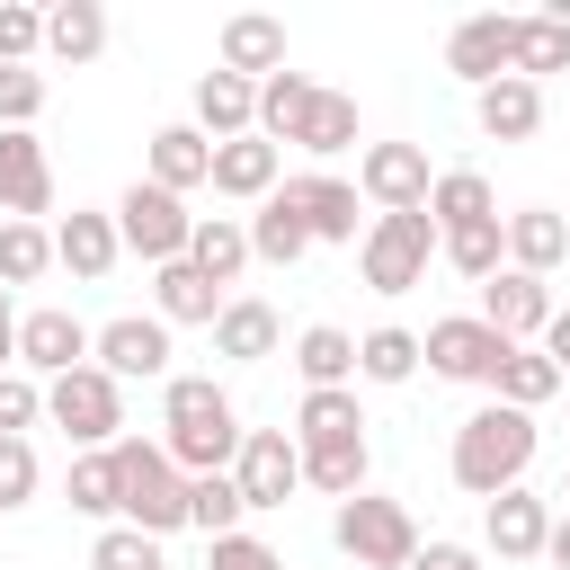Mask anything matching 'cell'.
Returning <instances> with one entry per match:
<instances>
[{"instance_id": "obj_54", "label": "cell", "mask_w": 570, "mask_h": 570, "mask_svg": "<svg viewBox=\"0 0 570 570\" xmlns=\"http://www.w3.org/2000/svg\"><path fill=\"white\" fill-rule=\"evenodd\" d=\"M561 223H570V214H561Z\"/></svg>"}, {"instance_id": "obj_33", "label": "cell", "mask_w": 570, "mask_h": 570, "mask_svg": "<svg viewBox=\"0 0 570 570\" xmlns=\"http://www.w3.org/2000/svg\"><path fill=\"white\" fill-rule=\"evenodd\" d=\"M419 365H428V347H419V330H401V321H383V330L356 338V383H410Z\"/></svg>"}, {"instance_id": "obj_5", "label": "cell", "mask_w": 570, "mask_h": 570, "mask_svg": "<svg viewBox=\"0 0 570 570\" xmlns=\"http://www.w3.org/2000/svg\"><path fill=\"white\" fill-rule=\"evenodd\" d=\"M45 419H53L80 454H107V445L125 436V383H116L107 365H80V374L45 383Z\"/></svg>"}, {"instance_id": "obj_18", "label": "cell", "mask_w": 570, "mask_h": 570, "mask_svg": "<svg viewBox=\"0 0 570 570\" xmlns=\"http://www.w3.org/2000/svg\"><path fill=\"white\" fill-rule=\"evenodd\" d=\"M481 525H490V552H499V561H543V543H552V499H534V490L517 481V490L490 499Z\"/></svg>"}, {"instance_id": "obj_1", "label": "cell", "mask_w": 570, "mask_h": 570, "mask_svg": "<svg viewBox=\"0 0 570 570\" xmlns=\"http://www.w3.org/2000/svg\"><path fill=\"white\" fill-rule=\"evenodd\" d=\"M240 410H232V392L214 383V374H169L160 383V445H169V463L187 472V481H205V472H232L240 463Z\"/></svg>"}, {"instance_id": "obj_53", "label": "cell", "mask_w": 570, "mask_h": 570, "mask_svg": "<svg viewBox=\"0 0 570 570\" xmlns=\"http://www.w3.org/2000/svg\"><path fill=\"white\" fill-rule=\"evenodd\" d=\"M561 499H570V472H561Z\"/></svg>"}, {"instance_id": "obj_46", "label": "cell", "mask_w": 570, "mask_h": 570, "mask_svg": "<svg viewBox=\"0 0 570 570\" xmlns=\"http://www.w3.org/2000/svg\"><path fill=\"white\" fill-rule=\"evenodd\" d=\"M36 419H45V383L9 365V374H0V436H27Z\"/></svg>"}, {"instance_id": "obj_17", "label": "cell", "mask_w": 570, "mask_h": 570, "mask_svg": "<svg viewBox=\"0 0 570 570\" xmlns=\"http://www.w3.org/2000/svg\"><path fill=\"white\" fill-rule=\"evenodd\" d=\"M0 214H9V223L53 214V160H45L36 134H0Z\"/></svg>"}, {"instance_id": "obj_50", "label": "cell", "mask_w": 570, "mask_h": 570, "mask_svg": "<svg viewBox=\"0 0 570 570\" xmlns=\"http://www.w3.org/2000/svg\"><path fill=\"white\" fill-rule=\"evenodd\" d=\"M534 347H543V356H552V365H561V374H570V303H561V312H552V330H543V338H534Z\"/></svg>"}, {"instance_id": "obj_43", "label": "cell", "mask_w": 570, "mask_h": 570, "mask_svg": "<svg viewBox=\"0 0 570 570\" xmlns=\"http://www.w3.org/2000/svg\"><path fill=\"white\" fill-rule=\"evenodd\" d=\"M36 116H45V71L36 62L0 71V134H36Z\"/></svg>"}, {"instance_id": "obj_3", "label": "cell", "mask_w": 570, "mask_h": 570, "mask_svg": "<svg viewBox=\"0 0 570 570\" xmlns=\"http://www.w3.org/2000/svg\"><path fill=\"white\" fill-rule=\"evenodd\" d=\"M116 490H125V525L134 534H178L187 525V472L169 463L160 436H116Z\"/></svg>"}, {"instance_id": "obj_47", "label": "cell", "mask_w": 570, "mask_h": 570, "mask_svg": "<svg viewBox=\"0 0 570 570\" xmlns=\"http://www.w3.org/2000/svg\"><path fill=\"white\" fill-rule=\"evenodd\" d=\"M36 481H45L36 445H27V436H0V508H27V499H36Z\"/></svg>"}, {"instance_id": "obj_32", "label": "cell", "mask_w": 570, "mask_h": 570, "mask_svg": "<svg viewBox=\"0 0 570 570\" xmlns=\"http://www.w3.org/2000/svg\"><path fill=\"white\" fill-rule=\"evenodd\" d=\"M490 392H499L508 410H543L552 392H570V374H561L543 347H508V356H499V374H490Z\"/></svg>"}, {"instance_id": "obj_4", "label": "cell", "mask_w": 570, "mask_h": 570, "mask_svg": "<svg viewBox=\"0 0 570 570\" xmlns=\"http://www.w3.org/2000/svg\"><path fill=\"white\" fill-rule=\"evenodd\" d=\"M330 543H338L356 570H410V561H419V525H410V508H401V499H383V490L338 499Z\"/></svg>"}, {"instance_id": "obj_39", "label": "cell", "mask_w": 570, "mask_h": 570, "mask_svg": "<svg viewBox=\"0 0 570 570\" xmlns=\"http://www.w3.org/2000/svg\"><path fill=\"white\" fill-rule=\"evenodd\" d=\"M508 71L543 89V71H570V27L561 18H517V45H508Z\"/></svg>"}, {"instance_id": "obj_25", "label": "cell", "mask_w": 570, "mask_h": 570, "mask_svg": "<svg viewBox=\"0 0 570 570\" xmlns=\"http://www.w3.org/2000/svg\"><path fill=\"white\" fill-rule=\"evenodd\" d=\"M561 258H570V223H561L552 205H517V214H508V267L552 276Z\"/></svg>"}, {"instance_id": "obj_30", "label": "cell", "mask_w": 570, "mask_h": 570, "mask_svg": "<svg viewBox=\"0 0 570 570\" xmlns=\"http://www.w3.org/2000/svg\"><path fill=\"white\" fill-rule=\"evenodd\" d=\"M294 151H312V160L356 151V98H347V89H312V107H303V125H294Z\"/></svg>"}, {"instance_id": "obj_10", "label": "cell", "mask_w": 570, "mask_h": 570, "mask_svg": "<svg viewBox=\"0 0 570 570\" xmlns=\"http://www.w3.org/2000/svg\"><path fill=\"white\" fill-rule=\"evenodd\" d=\"M89 365H107L116 383H169V321H160V312H125V321H107L98 347H89Z\"/></svg>"}, {"instance_id": "obj_52", "label": "cell", "mask_w": 570, "mask_h": 570, "mask_svg": "<svg viewBox=\"0 0 570 570\" xmlns=\"http://www.w3.org/2000/svg\"><path fill=\"white\" fill-rule=\"evenodd\" d=\"M0 338H18V312H9V285H0Z\"/></svg>"}, {"instance_id": "obj_29", "label": "cell", "mask_w": 570, "mask_h": 570, "mask_svg": "<svg viewBox=\"0 0 570 570\" xmlns=\"http://www.w3.org/2000/svg\"><path fill=\"white\" fill-rule=\"evenodd\" d=\"M45 53L53 62H98L107 53V9L98 0H53L45 9Z\"/></svg>"}, {"instance_id": "obj_49", "label": "cell", "mask_w": 570, "mask_h": 570, "mask_svg": "<svg viewBox=\"0 0 570 570\" xmlns=\"http://www.w3.org/2000/svg\"><path fill=\"white\" fill-rule=\"evenodd\" d=\"M410 570H481V552L472 543H454V534H436V543H419V561Z\"/></svg>"}, {"instance_id": "obj_28", "label": "cell", "mask_w": 570, "mask_h": 570, "mask_svg": "<svg viewBox=\"0 0 570 570\" xmlns=\"http://www.w3.org/2000/svg\"><path fill=\"white\" fill-rule=\"evenodd\" d=\"M428 223H436V232L499 223V196H490V178H481V169H436V187H428Z\"/></svg>"}, {"instance_id": "obj_23", "label": "cell", "mask_w": 570, "mask_h": 570, "mask_svg": "<svg viewBox=\"0 0 570 570\" xmlns=\"http://www.w3.org/2000/svg\"><path fill=\"white\" fill-rule=\"evenodd\" d=\"M142 178H151V187H169V196H187V187H214V142H205L196 125H160V134H151V160H142Z\"/></svg>"}, {"instance_id": "obj_9", "label": "cell", "mask_w": 570, "mask_h": 570, "mask_svg": "<svg viewBox=\"0 0 570 570\" xmlns=\"http://www.w3.org/2000/svg\"><path fill=\"white\" fill-rule=\"evenodd\" d=\"M89 347H98V330H80V312H62V303H45V312H27V321H18V374L62 383V374H80V365H89Z\"/></svg>"}, {"instance_id": "obj_38", "label": "cell", "mask_w": 570, "mask_h": 570, "mask_svg": "<svg viewBox=\"0 0 570 570\" xmlns=\"http://www.w3.org/2000/svg\"><path fill=\"white\" fill-rule=\"evenodd\" d=\"M240 517H249V499H240V481H232V472H205V481H187V525H196L205 543L240 534Z\"/></svg>"}, {"instance_id": "obj_15", "label": "cell", "mask_w": 570, "mask_h": 570, "mask_svg": "<svg viewBox=\"0 0 570 570\" xmlns=\"http://www.w3.org/2000/svg\"><path fill=\"white\" fill-rule=\"evenodd\" d=\"M508 45H517V18L481 9V18H463V27L445 36V71H454V80H472V98H481L490 80H508Z\"/></svg>"}, {"instance_id": "obj_8", "label": "cell", "mask_w": 570, "mask_h": 570, "mask_svg": "<svg viewBox=\"0 0 570 570\" xmlns=\"http://www.w3.org/2000/svg\"><path fill=\"white\" fill-rule=\"evenodd\" d=\"M428 151L419 142H365L356 151V196H374V214H428Z\"/></svg>"}, {"instance_id": "obj_36", "label": "cell", "mask_w": 570, "mask_h": 570, "mask_svg": "<svg viewBox=\"0 0 570 570\" xmlns=\"http://www.w3.org/2000/svg\"><path fill=\"white\" fill-rule=\"evenodd\" d=\"M365 472H374L365 436H338V445H303V481H312L321 499H356V490H365Z\"/></svg>"}, {"instance_id": "obj_16", "label": "cell", "mask_w": 570, "mask_h": 570, "mask_svg": "<svg viewBox=\"0 0 570 570\" xmlns=\"http://www.w3.org/2000/svg\"><path fill=\"white\" fill-rule=\"evenodd\" d=\"M285 187V142L267 134H240V142H214V196H240V205H267Z\"/></svg>"}, {"instance_id": "obj_35", "label": "cell", "mask_w": 570, "mask_h": 570, "mask_svg": "<svg viewBox=\"0 0 570 570\" xmlns=\"http://www.w3.org/2000/svg\"><path fill=\"white\" fill-rule=\"evenodd\" d=\"M436 258H445L454 276L490 285V276L508 267V214H499V223H472V232H436Z\"/></svg>"}, {"instance_id": "obj_26", "label": "cell", "mask_w": 570, "mask_h": 570, "mask_svg": "<svg viewBox=\"0 0 570 570\" xmlns=\"http://www.w3.org/2000/svg\"><path fill=\"white\" fill-rule=\"evenodd\" d=\"M294 374H303V392H347L356 383V338L338 321H312L294 338Z\"/></svg>"}, {"instance_id": "obj_11", "label": "cell", "mask_w": 570, "mask_h": 570, "mask_svg": "<svg viewBox=\"0 0 570 570\" xmlns=\"http://www.w3.org/2000/svg\"><path fill=\"white\" fill-rule=\"evenodd\" d=\"M552 312H561V303H552V285H543V276H525V267H499V276L481 285V321H490L508 347H534V338L552 330Z\"/></svg>"}, {"instance_id": "obj_7", "label": "cell", "mask_w": 570, "mask_h": 570, "mask_svg": "<svg viewBox=\"0 0 570 570\" xmlns=\"http://www.w3.org/2000/svg\"><path fill=\"white\" fill-rule=\"evenodd\" d=\"M116 232H125V249H134V258L169 267V258H187V240H196V214H187V196H169V187L134 178V187L116 196Z\"/></svg>"}, {"instance_id": "obj_41", "label": "cell", "mask_w": 570, "mask_h": 570, "mask_svg": "<svg viewBox=\"0 0 570 570\" xmlns=\"http://www.w3.org/2000/svg\"><path fill=\"white\" fill-rule=\"evenodd\" d=\"M303 107H312V80H303V71H276V80H258V134H267V142H294Z\"/></svg>"}, {"instance_id": "obj_51", "label": "cell", "mask_w": 570, "mask_h": 570, "mask_svg": "<svg viewBox=\"0 0 570 570\" xmlns=\"http://www.w3.org/2000/svg\"><path fill=\"white\" fill-rule=\"evenodd\" d=\"M543 561H552V570H570V517H552V543H543Z\"/></svg>"}, {"instance_id": "obj_6", "label": "cell", "mask_w": 570, "mask_h": 570, "mask_svg": "<svg viewBox=\"0 0 570 570\" xmlns=\"http://www.w3.org/2000/svg\"><path fill=\"white\" fill-rule=\"evenodd\" d=\"M428 258H436V223H428V214H374L365 240H356V267H365L374 294L428 285Z\"/></svg>"}, {"instance_id": "obj_14", "label": "cell", "mask_w": 570, "mask_h": 570, "mask_svg": "<svg viewBox=\"0 0 570 570\" xmlns=\"http://www.w3.org/2000/svg\"><path fill=\"white\" fill-rule=\"evenodd\" d=\"M116 258H125V232H116V205H107V214H89V205H71V214L53 223V267H71L80 285H98V276H116Z\"/></svg>"}, {"instance_id": "obj_44", "label": "cell", "mask_w": 570, "mask_h": 570, "mask_svg": "<svg viewBox=\"0 0 570 570\" xmlns=\"http://www.w3.org/2000/svg\"><path fill=\"white\" fill-rule=\"evenodd\" d=\"M89 570H169L160 561V534H134V525H107L89 543Z\"/></svg>"}, {"instance_id": "obj_19", "label": "cell", "mask_w": 570, "mask_h": 570, "mask_svg": "<svg viewBox=\"0 0 570 570\" xmlns=\"http://www.w3.org/2000/svg\"><path fill=\"white\" fill-rule=\"evenodd\" d=\"M285 196L303 205L312 249H321V240H330V249H338V240H365V232H356V187H347L338 169H303V178H285Z\"/></svg>"}, {"instance_id": "obj_2", "label": "cell", "mask_w": 570, "mask_h": 570, "mask_svg": "<svg viewBox=\"0 0 570 570\" xmlns=\"http://www.w3.org/2000/svg\"><path fill=\"white\" fill-rule=\"evenodd\" d=\"M534 463V410H508V401H481L463 428H454V490H472L481 508L499 490H517Z\"/></svg>"}, {"instance_id": "obj_12", "label": "cell", "mask_w": 570, "mask_h": 570, "mask_svg": "<svg viewBox=\"0 0 570 570\" xmlns=\"http://www.w3.org/2000/svg\"><path fill=\"white\" fill-rule=\"evenodd\" d=\"M419 347H428V374H445V383H490V374H499V356H508V338H499L481 312L436 321Z\"/></svg>"}, {"instance_id": "obj_45", "label": "cell", "mask_w": 570, "mask_h": 570, "mask_svg": "<svg viewBox=\"0 0 570 570\" xmlns=\"http://www.w3.org/2000/svg\"><path fill=\"white\" fill-rule=\"evenodd\" d=\"M36 53H45V9L0 0V71H18V62H36Z\"/></svg>"}, {"instance_id": "obj_37", "label": "cell", "mask_w": 570, "mask_h": 570, "mask_svg": "<svg viewBox=\"0 0 570 570\" xmlns=\"http://www.w3.org/2000/svg\"><path fill=\"white\" fill-rule=\"evenodd\" d=\"M338 436H365L356 383H347V392H303V410H294V445H338Z\"/></svg>"}, {"instance_id": "obj_27", "label": "cell", "mask_w": 570, "mask_h": 570, "mask_svg": "<svg viewBox=\"0 0 570 570\" xmlns=\"http://www.w3.org/2000/svg\"><path fill=\"white\" fill-rule=\"evenodd\" d=\"M472 116H481V134H490V142H525V134L543 125V89L508 71V80H490V89L472 98Z\"/></svg>"}, {"instance_id": "obj_24", "label": "cell", "mask_w": 570, "mask_h": 570, "mask_svg": "<svg viewBox=\"0 0 570 570\" xmlns=\"http://www.w3.org/2000/svg\"><path fill=\"white\" fill-rule=\"evenodd\" d=\"M276 338H285V321H276V303H258V294H232L223 321H214V356H232V365L276 356Z\"/></svg>"}, {"instance_id": "obj_31", "label": "cell", "mask_w": 570, "mask_h": 570, "mask_svg": "<svg viewBox=\"0 0 570 570\" xmlns=\"http://www.w3.org/2000/svg\"><path fill=\"white\" fill-rule=\"evenodd\" d=\"M303 249H312V223H303V205L276 187V196L249 214V258H267V267H294Z\"/></svg>"}, {"instance_id": "obj_42", "label": "cell", "mask_w": 570, "mask_h": 570, "mask_svg": "<svg viewBox=\"0 0 570 570\" xmlns=\"http://www.w3.org/2000/svg\"><path fill=\"white\" fill-rule=\"evenodd\" d=\"M53 267V232L45 223H0V285H36Z\"/></svg>"}, {"instance_id": "obj_13", "label": "cell", "mask_w": 570, "mask_h": 570, "mask_svg": "<svg viewBox=\"0 0 570 570\" xmlns=\"http://www.w3.org/2000/svg\"><path fill=\"white\" fill-rule=\"evenodd\" d=\"M232 481H240V499H249V508H285V499L303 490V445H294L285 428H249V436H240Z\"/></svg>"}, {"instance_id": "obj_20", "label": "cell", "mask_w": 570, "mask_h": 570, "mask_svg": "<svg viewBox=\"0 0 570 570\" xmlns=\"http://www.w3.org/2000/svg\"><path fill=\"white\" fill-rule=\"evenodd\" d=\"M196 134L205 142H240V134H258V80H232L223 62L196 80Z\"/></svg>"}, {"instance_id": "obj_40", "label": "cell", "mask_w": 570, "mask_h": 570, "mask_svg": "<svg viewBox=\"0 0 570 570\" xmlns=\"http://www.w3.org/2000/svg\"><path fill=\"white\" fill-rule=\"evenodd\" d=\"M71 517H125V490H116V454H80L71 481H62Z\"/></svg>"}, {"instance_id": "obj_34", "label": "cell", "mask_w": 570, "mask_h": 570, "mask_svg": "<svg viewBox=\"0 0 570 570\" xmlns=\"http://www.w3.org/2000/svg\"><path fill=\"white\" fill-rule=\"evenodd\" d=\"M187 267H205L214 285H232V276L249 267V223H232V214H196V240H187Z\"/></svg>"}, {"instance_id": "obj_22", "label": "cell", "mask_w": 570, "mask_h": 570, "mask_svg": "<svg viewBox=\"0 0 570 570\" xmlns=\"http://www.w3.org/2000/svg\"><path fill=\"white\" fill-rule=\"evenodd\" d=\"M223 71H232V80H276V71H285V27H276L267 9L223 18Z\"/></svg>"}, {"instance_id": "obj_21", "label": "cell", "mask_w": 570, "mask_h": 570, "mask_svg": "<svg viewBox=\"0 0 570 570\" xmlns=\"http://www.w3.org/2000/svg\"><path fill=\"white\" fill-rule=\"evenodd\" d=\"M223 303H232V294H223V285H214L205 267H187V258H169V267H151V312H160L169 330H178V321H196V330H214V321H223Z\"/></svg>"}, {"instance_id": "obj_48", "label": "cell", "mask_w": 570, "mask_h": 570, "mask_svg": "<svg viewBox=\"0 0 570 570\" xmlns=\"http://www.w3.org/2000/svg\"><path fill=\"white\" fill-rule=\"evenodd\" d=\"M214 570H285V552L258 543V534H223V543H214Z\"/></svg>"}]
</instances>
